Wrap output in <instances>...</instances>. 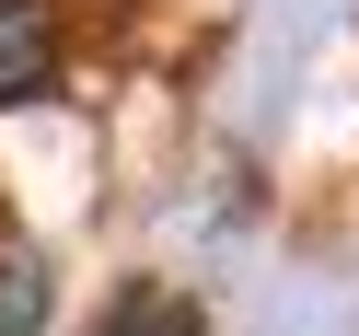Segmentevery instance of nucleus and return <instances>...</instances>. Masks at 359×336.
<instances>
[{"instance_id":"obj_3","label":"nucleus","mask_w":359,"mask_h":336,"mask_svg":"<svg viewBox=\"0 0 359 336\" xmlns=\"http://www.w3.org/2000/svg\"><path fill=\"white\" fill-rule=\"evenodd\" d=\"M35 325H47V267L0 255V336H35Z\"/></svg>"},{"instance_id":"obj_2","label":"nucleus","mask_w":359,"mask_h":336,"mask_svg":"<svg viewBox=\"0 0 359 336\" xmlns=\"http://www.w3.org/2000/svg\"><path fill=\"white\" fill-rule=\"evenodd\" d=\"M93 336H197V302H186V290H116V302H104V325Z\"/></svg>"},{"instance_id":"obj_1","label":"nucleus","mask_w":359,"mask_h":336,"mask_svg":"<svg viewBox=\"0 0 359 336\" xmlns=\"http://www.w3.org/2000/svg\"><path fill=\"white\" fill-rule=\"evenodd\" d=\"M58 81V0H0V105Z\"/></svg>"}]
</instances>
